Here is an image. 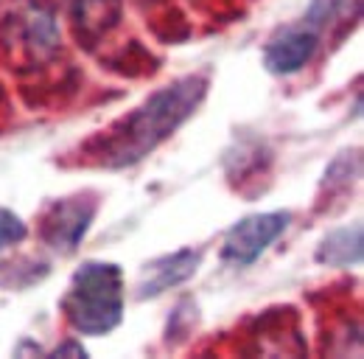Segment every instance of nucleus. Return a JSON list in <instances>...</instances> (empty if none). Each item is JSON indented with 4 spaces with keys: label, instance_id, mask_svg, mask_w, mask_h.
Here are the masks:
<instances>
[{
    "label": "nucleus",
    "instance_id": "nucleus-1",
    "mask_svg": "<svg viewBox=\"0 0 364 359\" xmlns=\"http://www.w3.org/2000/svg\"><path fill=\"white\" fill-rule=\"evenodd\" d=\"M210 90L208 73H188L154 90L135 110L112 121L82 146V160L101 169H129L163 146L202 107Z\"/></svg>",
    "mask_w": 364,
    "mask_h": 359
},
{
    "label": "nucleus",
    "instance_id": "nucleus-2",
    "mask_svg": "<svg viewBox=\"0 0 364 359\" xmlns=\"http://www.w3.org/2000/svg\"><path fill=\"white\" fill-rule=\"evenodd\" d=\"M124 269L112 261H85L73 272L59 309L68 326L85 337H104L124 320Z\"/></svg>",
    "mask_w": 364,
    "mask_h": 359
},
{
    "label": "nucleus",
    "instance_id": "nucleus-3",
    "mask_svg": "<svg viewBox=\"0 0 364 359\" xmlns=\"http://www.w3.org/2000/svg\"><path fill=\"white\" fill-rule=\"evenodd\" d=\"M95 214H98V199L92 194H73V197L53 199L43 211L40 239L46 241L50 250L68 256L87 236Z\"/></svg>",
    "mask_w": 364,
    "mask_h": 359
},
{
    "label": "nucleus",
    "instance_id": "nucleus-4",
    "mask_svg": "<svg viewBox=\"0 0 364 359\" xmlns=\"http://www.w3.org/2000/svg\"><path fill=\"white\" fill-rule=\"evenodd\" d=\"M291 222L289 211H267V214H252L235 222L225 236L222 244V259L235 267H250L255 264L274 241L286 233Z\"/></svg>",
    "mask_w": 364,
    "mask_h": 359
},
{
    "label": "nucleus",
    "instance_id": "nucleus-5",
    "mask_svg": "<svg viewBox=\"0 0 364 359\" xmlns=\"http://www.w3.org/2000/svg\"><path fill=\"white\" fill-rule=\"evenodd\" d=\"M319 48V31L314 26H309L306 20L297 26L283 28L277 37L269 40L264 48V65L274 76H291L297 71H303Z\"/></svg>",
    "mask_w": 364,
    "mask_h": 359
},
{
    "label": "nucleus",
    "instance_id": "nucleus-6",
    "mask_svg": "<svg viewBox=\"0 0 364 359\" xmlns=\"http://www.w3.org/2000/svg\"><path fill=\"white\" fill-rule=\"evenodd\" d=\"M202 264V250H177L168 256H160L154 261H149L140 272V283H137V298H157L174 286L185 283Z\"/></svg>",
    "mask_w": 364,
    "mask_h": 359
},
{
    "label": "nucleus",
    "instance_id": "nucleus-7",
    "mask_svg": "<svg viewBox=\"0 0 364 359\" xmlns=\"http://www.w3.org/2000/svg\"><path fill=\"white\" fill-rule=\"evenodd\" d=\"M317 261L328 267H350L362 261V224L339 227L322 239L317 250Z\"/></svg>",
    "mask_w": 364,
    "mask_h": 359
},
{
    "label": "nucleus",
    "instance_id": "nucleus-8",
    "mask_svg": "<svg viewBox=\"0 0 364 359\" xmlns=\"http://www.w3.org/2000/svg\"><path fill=\"white\" fill-rule=\"evenodd\" d=\"M121 0H76V26L87 40H98L118 26Z\"/></svg>",
    "mask_w": 364,
    "mask_h": 359
},
{
    "label": "nucleus",
    "instance_id": "nucleus-9",
    "mask_svg": "<svg viewBox=\"0 0 364 359\" xmlns=\"http://www.w3.org/2000/svg\"><path fill=\"white\" fill-rule=\"evenodd\" d=\"M26 236H28V224L23 222L14 211L0 208V250L20 244Z\"/></svg>",
    "mask_w": 364,
    "mask_h": 359
},
{
    "label": "nucleus",
    "instance_id": "nucleus-10",
    "mask_svg": "<svg viewBox=\"0 0 364 359\" xmlns=\"http://www.w3.org/2000/svg\"><path fill=\"white\" fill-rule=\"evenodd\" d=\"M339 6H342V0H311V6H309V11H306L303 20L319 31L322 26H328V23L336 17Z\"/></svg>",
    "mask_w": 364,
    "mask_h": 359
},
{
    "label": "nucleus",
    "instance_id": "nucleus-11",
    "mask_svg": "<svg viewBox=\"0 0 364 359\" xmlns=\"http://www.w3.org/2000/svg\"><path fill=\"white\" fill-rule=\"evenodd\" d=\"M65 354H73V357H87V351L79 345V343H68V345H59L50 357H65Z\"/></svg>",
    "mask_w": 364,
    "mask_h": 359
}]
</instances>
